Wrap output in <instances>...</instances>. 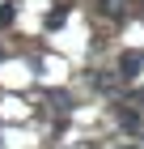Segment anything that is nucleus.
<instances>
[{
  "label": "nucleus",
  "instance_id": "f03ea898",
  "mask_svg": "<svg viewBox=\"0 0 144 149\" xmlns=\"http://www.w3.org/2000/svg\"><path fill=\"white\" fill-rule=\"evenodd\" d=\"M119 124L127 128V132H144V124H140V115H136V111H119Z\"/></svg>",
  "mask_w": 144,
  "mask_h": 149
},
{
  "label": "nucleus",
  "instance_id": "7ed1b4c3",
  "mask_svg": "<svg viewBox=\"0 0 144 149\" xmlns=\"http://www.w3.org/2000/svg\"><path fill=\"white\" fill-rule=\"evenodd\" d=\"M13 22V4H4V9H0V26H9Z\"/></svg>",
  "mask_w": 144,
  "mask_h": 149
},
{
  "label": "nucleus",
  "instance_id": "39448f33",
  "mask_svg": "<svg viewBox=\"0 0 144 149\" xmlns=\"http://www.w3.org/2000/svg\"><path fill=\"white\" fill-rule=\"evenodd\" d=\"M123 149H136V145H123Z\"/></svg>",
  "mask_w": 144,
  "mask_h": 149
},
{
  "label": "nucleus",
  "instance_id": "f257e3e1",
  "mask_svg": "<svg viewBox=\"0 0 144 149\" xmlns=\"http://www.w3.org/2000/svg\"><path fill=\"white\" fill-rule=\"evenodd\" d=\"M140 68H144V51H123V60H119V77L132 81Z\"/></svg>",
  "mask_w": 144,
  "mask_h": 149
},
{
  "label": "nucleus",
  "instance_id": "20e7f679",
  "mask_svg": "<svg viewBox=\"0 0 144 149\" xmlns=\"http://www.w3.org/2000/svg\"><path fill=\"white\" fill-rule=\"evenodd\" d=\"M132 98H136V102H140V107H144V85H140V90H136V94H132Z\"/></svg>",
  "mask_w": 144,
  "mask_h": 149
}]
</instances>
